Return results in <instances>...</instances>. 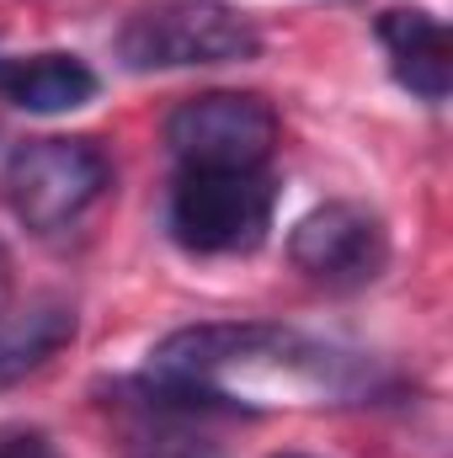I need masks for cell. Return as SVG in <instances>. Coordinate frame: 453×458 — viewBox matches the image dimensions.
Segmentation results:
<instances>
[{
	"mask_svg": "<svg viewBox=\"0 0 453 458\" xmlns=\"http://www.w3.org/2000/svg\"><path fill=\"white\" fill-rule=\"evenodd\" d=\"M256 54L261 32L229 0H139L117 27V59L133 75L245 64Z\"/></svg>",
	"mask_w": 453,
	"mask_h": 458,
	"instance_id": "obj_1",
	"label": "cell"
},
{
	"mask_svg": "<svg viewBox=\"0 0 453 458\" xmlns=\"http://www.w3.org/2000/svg\"><path fill=\"white\" fill-rule=\"evenodd\" d=\"M113 192V160L97 139H27L0 165V198L16 225L32 234H59L86 219Z\"/></svg>",
	"mask_w": 453,
	"mask_h": 458,
	"instance_id": "obj_2",
	"label": "cell"
},
{
	"mask_svg": "<svg viewBox=\"0 0 453 458\" xmlns=\"http://www.w3.org/2000/svg\"><path fill=\"white\" fill-rule=\"evenodd\" d=\"M278 182L267 171H182L166 203V229L187 256H240L272 229Z\"/></svg>",
	"mask_w": 453,
	"mask_h": 458,
	"instance_id": "obj_3",
	"label": "cell"
},
{
	"mask_svg": "<svg viewBox=\"0 0 453 458\" xmlns=\"http://www.w3.org/2000/svg\"><path fill=\"white\" fill-rule=\"evenodd\" d=\"M166 149L182 171H267L278 107L256 91H203L166 117Z\"/></svg>",
	"mask_w": 453,
	"mask_h": 458,
	"instance_id": "obj_4",
	"label": "cell"
},
{
	"mask_svg": "<svg viewBox=\"0 0 453 458\" xmlns=\"http://www.w3.org/2000/svg\"><path fill=\"white\" fill-rule=\"evenodd\" d=\"M288 261L321 288H368L389 267V229L363 203H321L294 225Z\"/></svg>",
	"mask_w": 453,
	"mask_h": 458,
	"instance_id": "obj_5",
	"label": "cell"
},
{
	"mask_svg": "<svg viewBox=\"0 0 453 458\" xmlns=\"http://www.w3.org/2000/svg\"><path fill=\"white\" fill-rule=\"evenodd\" d=\"M379 43L389 54V75L427 107L449 102L453 91V43L449 27L432 11L416 5H395L379 16Z\"/></svg>",
	"mask_w": 453,
	"mask_h": 458,
	"instance_id": "obj_6",
	"label": "cell"
},
{
	"mask_svg": "<svg viewBox=\"0 0 453 458\" xmlns=\"http://www.w3.org/2000/svg\"><path fill=\"white\" fill-rule=\"evenodd\" d=\"M102 81L86 59L75 54H21V59H0V102L21 107V113L54 117V113H75L86 102H97Z\"/></svg>",
	"mask_w": 453,
	"mask_h": 458,
	"instance_id": "obj_7",
	"label": "cell"
},
{
	"mask_svg": "<svg viewBox=\"0 0 453 458\" xmlns=\"http://www.w3.org/2000/svg\"><path fill=\"white\" fill-rule=\"evenodd\" d=\"M70 342H75V310L64 299H38L21 315L0 320V389H11L27 373H38Z\"/></svg>",
	"mask_w": 453,
	"mask_h": 458,
	"instance_id": "obj_8",
	"label": "cell"
},
{
	"mask_svg": "<svg viewBox=\"0 0 453 458\" xmlns=\"http://www.w3.org/2000/svg\"><path fill=\"white\" fill-rule=\"evenodd\" d=\"M160 427H150V432H139L133 437V454L128 458H219L214 443H203V437H192V432H182V427H171L166 416H155Z\"/></svg>",
	"mask_w": 453,
	"mask_h": 458,
	"instance_id": "obj_9",
	"label": "cell"
},
{
	"mask_svg": "<svg viewBox=\"0 0 453 458\" xmlns=\"http://www.w3.org/2000/svg\"><path fill=\"white\" fill-rule=\"evenodd\" d=\"M0 458H59L43 432H5L0 437Z\"/></svg>",
	"mask_w": 453,
	"mask_h": 458,
	"instance_id": "obj_10",
	"label": "cell"
},
{
	"mask_svg": "<svg viewBox=\"0 0 453 458\" xmlns=\"http://www.w3.org/2000/svg\"><path fill=\"white\" fill-rule=\"evenodd\" d=\"M5 299H11V250L0 245V315H5Z\"/></svg>",
	"mask_w": 453,
	"mask_h": 458,
	"instance_id": "obj_11",
	"label": "cell"
},
{
	"mask_svg": "<svg viewBox=\"0 0 453 458\" xmlns=\"http://www.w3.org/2000/svg\"><path fill=\"white\" fill-rule=\"evenodd\" d=\"M278 458H310V454H278Z\"/></svg>",
	"mask_w": 453,
	"mask_h": 458,
	"instance_id": "obj_12",
	"label": "cell"
}]
</instances>
